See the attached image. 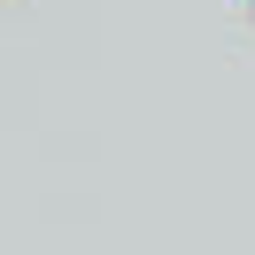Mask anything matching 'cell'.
Wrapping results in <instances>:
<instances>
[]
</instances>
